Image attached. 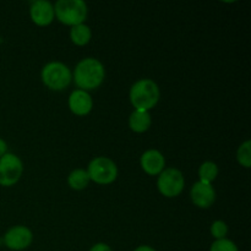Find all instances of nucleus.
Returning a JSON list of instances; mask_svg holds the SVG:
<instances>
[{
    "label": "nucleus",
    "mask_w": 251,
    "mask_h": 251,
    "mask_svg": "<svg viewBox=\"0 0 251 251\" xmlns=\"http://www.w3.org/2000/svg\"><path fill=\"white\" fill-rule=\"evenodd\" d=\"M90 251H113V249L105 243H97V244L91 247Z\"/></svg>",
    "instance_id": "nucleus-20"
},
{
    "label": "nucleus",
    "mask_w": 251,
    "mask_h": 251,
    "mask_svg": "<svg viewBox=\"0 0 251 251\" xmlns=\"http://www.w3.org/2000/svg\"><path fill=\"white\" fill-rule=\"evenodd\" d=\"M68 104L73 114L77 115V117H85V115L90 114L92 110L93 100L90 93L86 91L75 90L69 96Z\"/></svg>",
    "instance_id": "nucleus-12"
},
{
    "label": "nucleus",
    "mask_w": 251,
    "mask_h": 251,
    "mask_svg": "<svg viewBox=\"0 0 251 251\" xmlns=\"http://www.w3.org/2000/svg\"><path fill=\"white\" fill-rule=\"evenodd\" d=\"M33 240L31 229L25 226L11 227L2 237V243L7 249L12 251H22L29 247Z\"/></svg>",
    "instance_id": "nucleus-8"
},
{
    "label": "nucleus",
    "mask_w": 251,
    "mask_h": 251,
    "mask_svg": "<svg viewBox=\"0 0 251 251\" xmlns=\"http://www.w3.org/2000/svg\"><path fill=\"white\" fill-rule=\"evenodd\" d=\"M42 82L51 91H63L73 81V73L68 65L60 61L46 64L41 73Z\"/></svg>",
    "instance_id": "nucleus-4"
},
{
    "label": "nucleus",
    "mask_w": 251,
    "mask_h": 251,
    "mask_svg": "<svg viewBox=\"0 0 251 251\" xmlns=\"http://www.w3.org/2000/svg\"><path fill=\"white\" fill-rule=\"evenodd\" d=\"M24 173V164L21 158L15 153H5L0 158V186L15 185L21 179Z\"/></svg>",
    "instance_id": "nucleus-7"
},
{
    "label": "nucleus",
    "mask_w": 251,
    "mask_h": 251,
    "mask_svg": "<svg viewBox=\"0 0 251 251\" xmlns=\"http://www.w3.org/2000/svg\"><path fill=\"white\" fill-rule=\"evenodd\" d=\"M218 173H220V169L215 162H203L199 168V179H200L199 181L205 184H212L218 176Z\"/></svg>",
    "instance_id": "nucleus-16"
},
{
    "label": "nucleus",
    "mask_w": 251,
    "mask_h": 251,
    "mask_svg": "<svg viewBox=\"0 0 251 251\" xmlns=\"http://www.w3.org/2000/svg\"><path fill=\"white\" fill-rule=\"evenodd\" d=\"M237 161L244 168H250L251 167V141L247 140L239 146L237 151Z\"/></svg>",
    "instance_id": "nucleus-17"
},
{
    "label": "nucleus",
    "mask_w": 251,
    "mask_h": 251,
    "mask_svg": "<svg viewBox=\"0 0 251 251\" xmlns=\"http://www.w3.org/2000/svg\"><path fill=\"white\" fill-rule=\"evenodd\" d=\"M91 38H92V31H91L90 26H87L86 24H81L77 25V26L71 27L70 39L75 46H86V44L90 43Z\"/></svg>",
    "instance_id": "nucleus-14"
},
{
    "label": "nucleus",
    "mask_w": 251,
    "mask_h": 251,
    "mask_svg": "<svg viewBox=\"0 0 251 251\" xmlns=\"http://www.w3.org/2000/svg\"><path fill=\"white\" fill-rule=\"evenodd\" d=\"M104 65L95 58H85L78 61L73 74V80L78 90L86 92L100 87L104 81Z\"/></svg>",
    "instance_id": "nucleus-1"
},
{
    "label": "nucleus",
    "mask_w": 251,
    "mask_h": 251,
    "mask_svg": "<svg viewBox=\"0 0 251 251\" xmlns=\"http://www.w3.org/2000/svg\"><path fill=\"white\" fill-rule=\"evenodd\" d=\"M210 251H239V249L234 242L225 238V239L215 240L211 245Z\"/></svg>",
    "instance_id": "nucleus-19"
},
{
    "label": "nucleus",
    "mask_w": 251,
    "mask_h": 251,
    "mask_svg": "<svg viewBox=\"0 0 251 251\" xmlns=\"http://www.w3.org/2000/svg\"><path fill=\"white\" fill-rule=\"evenodd\" d=\"M54 14L59 22L74 27L85 24L88 9L82 0H58L54 4Z\"/></svg>",
    "instance_id": "nucleus-3"
},
{
    "label": "nucleus",
    "mask_w": 251,
    "mask_h": 251,
    "mask_svg": "<svg viewBox=\"0 0 251 251\" xmlns=\"http://www.w3.org/2000/svg\"><path fill=\"white\" fill-rule=\"evenodd\" d=\"M140 166L149 176H159L166 169V158L158 150H147L140 158Z\"/></svg>",
    "instance_id": "nucleus-11"
},
{
    "label": "nucleus",
    "mask_w": 251,
    "mask_h": 251,
    "mask_svg": "<svg viewBox=\"0 0 251 251\" xmlns=\"http://www.w3.org/2000/svg\"><path fill=\"white\" fill-rule=\"evenodd\" d=\"M5 153H7V144L2 137H0V158H1Z\"/></svg>",
    "instance_id": "nucleus-21"
},
{
    "label": "nucleus",
    "mask_w": 251,
    "mask_h": 251,
    "mask_svg": "<svg viewBox=\"0 0 251 251\" xmlns=\"http://www.w3.org/2000/svg\"><path fill=\"white\" fill-rule=\"evenodd\" d=\"M185 186L183 173L176 168H166L157 179V188L164 198L173 199L180 195Z\"/></svg>",
    "instance_id": "nucleus-6"
},
{
    "label": "nucleus",
    "mask_w": 251,
    "mask_h": 251,
    "mask_svg": "<svg viewBox=\"0 0 251 251\" xmlns=\"http://www.w3.org/2000/svg\"><path fill=\"white\" fill-rule=\"evenodd\" d=\"M90 176H88L87 171L85 169H75V171L71 172L68 176V184L73 190L80 191L83 190L88 186L90 184Z\"/></svg>",
    "instance_id": "nucleus-15"
},
{
    "label": "nucleus",
    "mask_w": 251,
    "mask_h": 251,
    "mask_svg": "<svg viewBox=\"0 0 251 251\" xmlns=\"http://www.w3.org/2000/svg\"><path fill=\"white\" fill-rule=\"evenodd\" d=\"M87 174L90 180L100 185H108L117 180L118 167L113 159L108 157H96L87 167Z\"/></svg>",
    "instance_id": "nucleus-5"
},
{
    "label": "nucleus",
    "mask_w": 251,
    "mask_h": 251,
    "mask_svg": "<svg viewBox=\"0 0 251 251\" xmlns=\"http://www.w3.org/2000/svg\"><path fill=\"white\" fill-rule=\"evenodd\" d=\"M134 251H156V249H153V248L150 247V245H140V247H137Z\"/></svg>",
    "instance_id": "nucleus-22"
},
{
    "label": "nucleus",
    "mask_w": 251,
    "mask_h": 251,
    "mask_svg": "<svg viewBox=\"0 0 251 251\" xmlns=\"http://www.w3.org/2000/svg\"><path fill=\"white\" fill-rule=\"evenodd\" d=\"M152 118L150 112L134 110L129 118V127L136 134H144L151 127Z\"/></svg>",
    "instance_id": "nucleus-13"
},
{
    "label": "nucleus",
    "mask_w": 251,
    "mask_h": 251,
    "mask_svg": "<svg viewBox=\"0 0 251 251\" xmlns=\"http://www.w3.org/2000/svg\"><path fill=\"white\" fill-rule=\"evenodd\" d=\"M190 198L194 205L199 208H210L216 201V190L212 184L198 181L190 191Z\"/></svg>",
    "instance_id": "nucleus-10"
},
{
    "label": "nucleus",
    "mask_w": 251,
    "mask_h": 251,
    "mask_svg": "<svg viewBox=\"0 0 251 251\" xmlns=\"http://www.w3.org/2000/svg\"><path fill=\"white\" fill-rule=\"evenodd\" d=\"M161 92L159 87L153 80L150 78H141L136 81L130 88L129 98L130 103L135 110L150 112L158 103Z\"/></svg>",
    "instance_id": "nucleus-2"
},
{
    "label": "nucleus",
    "mask_w": 251,
    "mask_h": 251,
    "mask_svg": "<svg viewBox=\"0 0 251 251\" xmlns=\"http://www.w3.org/2000/svg\"><path fill=\"white\" fill-rule=\"evenodd\" d=\"M29 16L32 22L39 27L49 26L55 19L54 5L48 0H37L31 4Z\"/></svg>",
    "instance_id": "nucleus-9"
},
{
    "label": "nucleus",
    "mask_w": 251,
    "mask_h": 251,
    "mask_svg": "<svg viewBox=\"0 0 251 251\" xmlns=\"http://www.w3.org/2000/svg\"><path fill=\"white\" fill-rule=\"evenodd\" d=\"M211 234L216 240L225 239L228 234V226L225 221H215L211 225Z\"/></svg>",
    "instance_id": "nucleus-18"
}]
</instances>
